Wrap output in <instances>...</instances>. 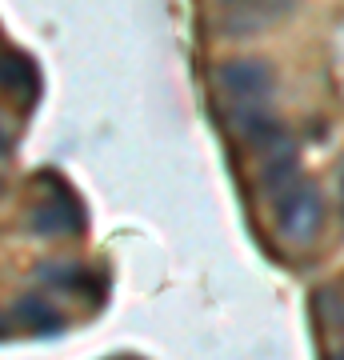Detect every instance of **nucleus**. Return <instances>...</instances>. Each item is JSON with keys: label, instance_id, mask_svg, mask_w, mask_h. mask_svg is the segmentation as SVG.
Segmentation results:
<instances>
[{"label": "nucleus", "instance_id": "obj_9", "mask_svg": "<svg viewBox=\"0 0 344 360\" xmlns=\"http://www.w3.org/2000/svg\"><path fill=\"white\" fill-rule=\"evenodd\" d=\"M229 4H244V0H229Z\"/></svg>", "mask_w": 344, "mask_h": 360}, {"label": "nucleus", "instance_id": "obj_2", "mask_svg": "<svg viewBox=\"0 0 344 360\" xmlns=\"http://www.w3.org/2000/svg\"><path fill=\"white\" fill-rule=\"evenodd\" d=\"M217 84L241 108L244 104H260L272 96V68H268V60H256V56H236V60H224L217 68Z\"/></svg>", "mask_w": 344, "mask_h": 360}, {"label": "nucleus", "instance_id": "obj_1", "mask_svg": "<svg viewBox=\"0 0 344 360\" xmlns=\"http://www.w3.org/2000/svg\"><path fill=\"white\" fill-rule=\"evenodd\" d=\"M320 224H324V196L312 180H296L288 193L276 196V229L284 240L308 245L317 240Z\"/></svg>", "mask_w": 344, "mask_h": 360}, {"label": "nucleus", "instance_id": "obj_4", "mask_svg": "<svg viewBox=\"0 0 344 360\" xmlns=\"http://www.w3.org/2000/svg\"><path fill=\"white\" fill-rule=\"evenodd\" d=\"M0 92H8L16 101L37 96V68L28 65L20 52H0Z\"/></svg>", "mask_w": 344, "mask_h": 360}, {"label": "nucleus", "instance_id": "obj_5", "mask_svg": "<svg viewBox=\"0 0 344 360\" xmlns=\"http://www.w3.org/2000/svg\"><path fill=\"white\" fill-rule=\"evenodd\" d=\"M13 321L20 328H32V333H56L60 328V312L52 309L49 300H37V296H20L13 309Z\"/></svg>", "mask_w": 344, "mask_h": 360}, {"label": "nucleus", "instance_id": "obj_10", "mask_svg": "<svg viewBox=\"0 0 344 360\" xmlns=\"http://www.w3.org/2000/svg\"><path fill=\"white\" fill-rule=\"evenodd\" d=\"M0 188H4V184H0Z\"/></svg>", "mask_w": 344, "mask_h": 360}, {"label": "nucleus", "instance_id": "obj_6", "mask_svg": "<svg viewBox=\"0 0 344 360\" xmlns=\"http://www.w3.org/2000/svg\"><path fill=\"white\" fill-rule=\"evenodd\" d=\"M0 153H8V136H4V129H0Z\"/></svg>", "mask_w": 344, "mask_h": 360}, {"label": "nucleus", "instance_id": "obj_7", "mask_svg": "<svg viewBox=\"0 0 344 360\" xmlns=\"http://www.w3.org/2000/svg\"><path fill=\"white\" fill-rule=\"evenodd\" d=\"M340 208H344V172H340Z\"/></svg>", "mask_w": 344, "mask_h": 360}, {"label": "nucleus", "instance_id": "obj_3", "mask_svg": "<svg viewBox=\"0 0 344 360\" xmlns=\"http://www.w3.org/2000/svg\"><path fill=\"white\" fill-rule=\"evenodd\" d=\"M28 229L40 232V236H60V232H80V212L72 205V196L52 188L49 200H40L28 217Z\"/></svg>", "mask_w": 344, "mask_h": 360}, {"label": "nucleus", "instance_id": "obj_8", "mask_svg": "<svg viewBox=\"0 0 344 360\" xmlns=\"http://www.w3.org/2000/svg\"><path fill=\"white\" fill-rule=\"evenodd\" d=\"M332 360H344V348H340V352H336V356H332Z\"/></svg>", "mask_w": 344, "mask_h": 360}]
</instances>
